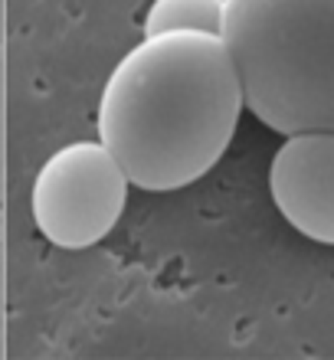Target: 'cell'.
I'll use <instances>...</instances> for the list:
<instances>
[{
    "instance_id": "obj_1",
    "label": "cell",
    "mask_w": 334,
    "mask_h": 360,
    "mask_svg": "<svg viewBox=\"0 0 334 360\" xmlns=\"http://www.w3.org/2000/svg\"><path fill=\"white\" fill-rule=\"evenodd\" d=\"M246 92L223 33L174 30L144 37L115 66L98 102V141L131 187L167 193L220 164Z\"/></svg>"
},
{
    "instance_id": "obj_2",
    "label": "cell",
    "mask_w": 334,
    "mask_h": 360,
    "mask_svg": "<svg viewBox=\"0 0 334 360\" xmlns=\"http://www.w3.org/2000/svg\"><path fill=\"white\" fill-rule=\"evenodd\" d=\"M223 37L269 131H334V0H226Z\"/></svg>"
},
{
    "instance_id": "obj_3",
    "label": "cell",
    "mask_w": 334,
    "mask_h": 360,
    "mask_svg": "<svg viewBox=\"0 0 334 360\" xmlns=\"http://www.w3.org/2000/svg\"><path fill=\"white\" fill-rule=\"evenodd\" d=\"M131 180L102 141L59 148L33 180V223L59 249H89L122 219Z\"/></svg>"
},
{
    "instance_id": "obj_4",
    "label": "cell",
    "mask_w": 334,
    "mask_h": 360,
    "mask_svg": "<svg viewBox=\"0 0 334 360\" xmlns=\"http://www.w3.org/2000/svg\"><path fill=\"white\" fill-rule=\"evenodd\" d=\"M269 190L292 229L334 246V131L285 134L269 167Z\"/></svg>"
},
{
    "instance_id": "obj_5",
    "label": "cell",
    "mask_w": 334,
    "mask_h": 360,
    "mask_svg": "<svg viewBox=\"0 0 334 360\" xmlns=\"http://www.w3.org/2000/svg\"><path fill=\"white\" fill-rule=\"evenodd\" d=\"M223 27H226V0H154L144 17V37L174 30L223 33Z\"/></svg>"
}]
</instances>
